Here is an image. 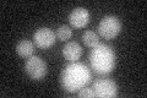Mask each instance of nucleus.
Masks as SVG:
<instances>
[{
    "instance_id": "7ed1b4c3",
    "label": "nucleus",
    "mask_w": 147,
    "mask_h": 98,
    "mask_svg": "<svg viewBox=\"0 0 147 98\" xmlns=\"http://www.w3.org/2000/svg\"><path fill=\"white\" fill-rule=\"evenodd\" d=\"M121 22L117 16L108 15L103 17L99 22L98 32L104 39H113L120 33Z\"/></svg>"
},
{
    "instance_id": "0eeeda50",
    "label": "nucleus",
    "mask_w": 147,
    "mask_h": 98,
    "mask_svg": "<svg viewBox=\"0 0 147 98\" xmlns=\"http://www.w3.org/2000/svg\"><path fill=\"white\" fill-rule=\"evenodd\" d=\"M88 21L90 14L85 7H76L69 16V22L75 28H82V27L87 26Z\"/></svg>"
},
{
    "instance_id": "39448f33",
    "label": "nucleus",
    "mask_w": 147,
    "mask_h": 98,
    "mask_svg": "<svg viewBox=\"0 0 147 98\" xmlns=\"http://www.w3.org/2000/svg\"><path fill=\"white\" fill-rule=\"evenodd\" d=\"M92 90L94 92V96L99 98H113L118 95L117 83L108 78H99L94 81Z\"/></svg>"
},
{
    "instance_id": "f257e3e1",
    "label": "nucleus",
    "mask_w": 147,
    "mask_h": 98,
    "mask_svg": "<svg viewBox=\"0 0 147 98\" xmlns=\"http://www.w3.org/2000/svg\"><path fill=\"white\" fill-rule=\"evenodd\" d=\"M91 81L90 69L82 63L72 62L63 69L60 75L61 87L67 92H79Z\"/></svg>"
},
{
    "instance_id": "9b49d317",
    "label": "nucleus",
    "mask_w": 147,
    "mask_h": 98,
    "mask_svg": "<svg viewBox=\"0 0 147 98\" xmlns=\"http://www.w3.org/2000/svg\"><path fill=\"white\" fill-rule=\"evenodd\" d=\"M57 37L60 41H63V42H65V41H67V39H70L71 38V36H72V30L70 28L69 26H60L59 28L57 30Z\"/></svg>"
},
{
    "instance_id": "423d86ee",
    "label": "nucleus",
    "mask_w": 147,
    "mask_h": 98,
    "mask_svg": "<svg viewBox=\"0 0 147 98\" xmlns=\"http://www.w3.org/2000/svg\"><path fill=\"white\" fill-rule=\"evenodd\" d=\"M55 41H57V34L50 28H48V27L38 28L33 34L34 44L38 47V48H42V49L50 48L52 45H54Z\"/></svg>"
},
{
    "instance_id": "6e6552de",
    "label": "nucleus",
    "mask_w": 147,
    "mask_h": 98,
    "mask_svg": "<svg viewBox=\"0 0 147 98\" xmlns=\"http://www.w3.org/2000/svg\"><path fill=\"white\" fill-rule=\"evenodd\" d=\"M63 55L64 58L69 62H76L82 55V48L77 42H69L64 45L63 48Z\"/></svg>"
},
{
    "instance_id": "1a4fd4ad",
    "label": "nucleus",
    "mask_w": 147,
    "mask_h": 98,
    "mask_svg": "<svg viewBox=\"0 0 147 98\" xmlns=\"http://www.w3.org/2000/svg\"><path fill=\"white\" fill-rule=\"evenodd\" d=\"M16 52L22 58H30L34 53V45L31 41L24 39L18 42V44L16 45Z\"/></svg>"
},
{
    "instance_id": "20e7f679",
    "label": "nucleus",
    "mask_w": 147,
    "mask_h": 98,
    "mask_svg": "<svg viewBox=\"0 0 147 98\" xmlns=\"http://www.w3.org/2000/svg\"><path fill=\"white\" fill-rule=\"evenodd\" d=\"M25 71L32 80L39 81L47 75V64L39 57L32 55V57L27 59V62L25 64Z\"/></svg>"
},
{
    "instance_id": "9d476101",
    "label": "nucleus",
    "mask_w": 147,
    "mask_h": 98,
    "mask_svg": "<svg viewBox=\"0 0 147 98\" xmlns=\"http://www.w3.org/2000/svg\"><path fill=\"white\" fill-rule=\"evenodd\" d=\"M82 41L84 43L90 47V48H93V47L99 44V37L97 33H94L93 31H86L84 34H82Z\"/></svg>"
},
{
    "instance_id": "f03ea898",
    "label": "nucleus",
    "mask_w": 147,
    "mask_h": 98,
    "mask_svg": "<svg viewBox=\"0 0 147 98\" xmlns=\"http://www.w3.org/2000/svg\"><path fill=\"white\" fill-rule=\"evenodd\" d=\"M90 63L92 69L97 74L105 75L114 70L115 66V53L113 48L107 44H98L92 48L90 53Z\"/></svg>"
},
{
    "instance_id": "f8f14e48",
    "label": "nucleus",
    "mask_w": 147,
    "mask_h": 98,
    "mask_svg": "<svg viewBox=\"0 0 147 98\" xmlns=\"http://www.w3.org/2000/svg\"><path fill=\"white\" fill-rule=\"evenodd\" d=\"M79 97L91 98V97H96V96H94V92H93V90H92V88H86V87H84V88H81V90L79 91Z\"/></svg>"
}]
</instances>
